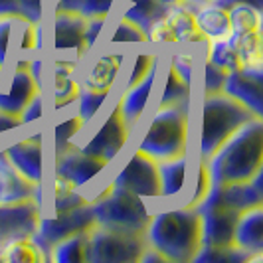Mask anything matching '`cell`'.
I'll return each mask as SVG.
<instances>
[{
  "label": "cell",
  "instance_id": "obj_1",
  "mask_svg": "<svg viewBox=\"0 0 263 263\" xmlns=\"http://www.w3.org/2000/svg\"><path fill=\"white\" fill-rule=\"evenodd\" d=\"M212 186L248 182L263 166V119L253 117L234 131L206 160Z\"/></svg>",
  "mask_w": 263,
  "mask_h": 263
},
{
  "label": "cell",
  "instance_id": "obj_2",
  "mask_svg": "<svg viewBox=\"0 0 263 263\" xmlns=\"http://www.w3.org/2000/svg\"><path fill=\"white\" fill-rule=\"evenodd\" d=\"M145 239L171 263H192L202 248L200 214L192 206L157 212L151 216Z\"/></svg>",
  "mask_w": 263,
  "mask_h": 263
},
{
  "label": "cell",
  "instance_id": "obj_3",
  "mask_svg": "<svg viewBox=\"0 0 263 263\" xmlns=\"http://www.w3.org/2000/svg\"><path fill=\"white\" fill-rule=\"evenodd\" d=\"M190 139V105H158L139 151L153 157L157 162L186 155Z\"/></svg>",
  "mask_w": 263,
  "mask_h": 263
},
{
  "label": "cell",
  "instance_id": "obj_4",
  "mask_svg": "<svg viewBox=\"0 0 263 263\" xmlns=\"http://www.w3.org/2000/svg\"><path fill=\"white\" fill-rule=\"evenodd\" d=\"M250 119H253L250 109H246L239 101L232 99L224 91L204 95L200 141H198L200 160L206 162L226 139Z\"/></svg>",
  "mask_w": 263,
  "mask_h": 263
},
{
  "label": "cell",
  "instance_id": "obj_5",
  "mask_svg": "<svg viewBox=\"0 0 263 263\" xmlns=\"http://www.w3.org/2000/svg\"><path fill=\"white\" fill-rule=\"evenodd\" d=\"M91 208L95 226L109 230L145 234L146 226L151 222V212L143 198L111 184L95 200H91Z\"/></svg>",
  "mask_w": 263,
  "mask_h": 263
},
{
  "label": "cell",
  "instance_id": "obj_6",
  "mask_svg": "<svg viewBox=\"0 0 263 263\" xmlns=\"http://www.w3.org/2000/svg\"><path fill=\"white\" fill-rule=\"evenodd\" d=\"M145 248V234L93 226L87 232L85 263H137Z\"/></svg>",
  "mask_w": 263,
  "mask_h": 263
},
{
  "label": "cell",
  "instance_id": "obj_7",
  "mask_svg": "<svg viewBox=\"0 0 263 263\" xmlns=\"http://www.w3.org/2000/svg\"><path fill=\"white\" fill-rule=\"evenodd\" d=\"M93 226H95V218H93L91 200H89L87 204H81V206L71 208V210L52 212L50 216L40 214L38 228H36V234L32 237L48 253L50 248L55 246L58 241H62L69 236H76V234L89 232Z\"/></svg>",
  "mask_w": 263,
  "mask_h": 263
},
{
  "label": "cell",
  "instance_id": "obj_8",
  "mask_svg": "<svg viewBox=\"0 0 263 263\" xmlns=\"http://www.w3.org/2000/svg\"><path fill=\"white\" fill-rule=\"evenodd\" d=\"M146 38L153 44H176L184 48L204 42L202 32L198 30L194 6L190 4L168 6L166 12L151 26Z\"/></svg>",
  "mask_w": 263,
  "mask_h": 263
},
{
  "label": "cell",
  "instance_id": "obj_9",
  "mask_svg": "<svg viewBox=\"0 0 263 263\" xmlns=\"http://www.w3.org/2000/svg\"><path fill=\"white\" fill-rule=\"evenodd\" d=\"M194 208L202 220V248H234V230L239 212L224 206L210 194H206V198Z\"/></svg>",
  "mask_w": 263,
  "mask_h": 263
},
{
  "label": "cell",
  "instance_id": "obj_10",
  "mask_svg": "<svg viewBox=\"0 0 263 263\" xmlns=\"http://www.w3.org/2000/svg\"><path fill=\"white\" fill-rule=\"evenodd\" d=\"M111 186L123 188L141 198H160L158 162L143 151H137L127 160V164L115 174Z\"/></svg>",
  "mask_w": 263,
  "mask_h": 263
},
{
  "label": "cell",
  "instance_id": "obj_11",
  "mask_svg": "<svg viewBox=\"0 0 263 263\" xmlns=\"http://www.w3.org/2000/svg\"><path fill=\"white\" fill-rule=\"evenodd\" d=\"M40 48V24L22 16H0V66H6L10 52H16V62H24V55Z\"/></svg>",
  "mask_w": 263,
  "mask_h": 263
},
{
  "label": "cell",
  "instance_id": "obj_12",
  "mask_svg": "<svg viewBox=\"0 0 263 263\" xmlns=\"http://www.w3.org/2000/svg\"><path fill=\"white\" fill-rule=\"evenodd\" d=\"M129 135H131V127L123 119L119 105H115L111 109L109 117L105 119V123L97 129V133L93 135L85 145L79 146V148L85 155L101 158V160H105L107 164H109L125 148V145L129 143Z\"/></svg>",
  "mask_w": 263,
  "mask_h": 263
},
{
  "label": "cell",
  "instance_id": "obj_13",
  "mask_svg": "<svg viewBox=\"0 0 263 263\" xmlns=\"http://www.w3.org/2000/svg\"><path fill=\"white\" fill-rule=\"evenodd\" d=\"M6 160L20 172L28 182L42 186L44 182V137L34 133L26 139L2 148Z\"/></svg>",
  "mask_w": 263,
  "mask_h": 263
},
{
  "label": "cell",
  "instance_id": "obj_14",
  "mask_svg": "<svg viewBox=\"0 0 263 263\" xmlns=\"http://www.w3.org/2000/svg\"><path fill=\"white\" fill-rule=\"evenodd\" d=\"M42 204L36 198L18 204H0V243L20 236H34Z\"/></svg>",
  "mask_w": 263,
  "mask_h": 263
},
{
  "label": "cell",
  "instance_id": "obj_15",
  "mask_svg": "<svg viewBox=\"0 0 263 263\" xmlns=\"http://www.w3.org/2000/svg\"><path fill=\"white\" fill-rule=\"evenodd\" d=\"M53 174L66 178L69 184L81 188L83 184L91 182L93 178L107 168V162L91 155H85L81 148L71 146L60 157H53Z\"/></svg>",
  "mask_w": 263,
  "mask_h": 263
},
{
  "label": "cell",
  "instance_id": "obj_16",
  "mask_svg": "<svg viewBox=\"0 0 263 263\" xmlns=\"http://www.w3.org/2000/svg\"><path fill=\"white\" fill-rule=\"evenodd\" d=\"M85 18L76 12L53 10L52 18V46L55 52H73L78 58L87 53L85 42Z\"/></svg>",
  "mask_w": 263,
  "mask_h": 263
},
{
  "label": "cell",
  "instance_id": "obj_17",
  "mask_svg": "<svg viewBox=\"0 0 263 263\" xmlns=\"http://www.w3.org/2000/svg\"><path fill=\"white\" fill-rule=\"evenodd\" d=\"M222 91L232 99L239 101L246 109H250L253 117L263 119V81L241 71L226 73Z\"/></svg>",
  "mask_w": 263,
  "mask_h": 263
},
{
  "label": "cell",
  "instance_id": "obj_18",
  "mask_svg": "<svg viewBox=\"0 0 263 263\" xmlns=\"http://www.w3.org/2000/svg\"><path fill=\"white\" fill-rule=\"evenodd\" d=\"M38 91L42 89L38 87L36 79L32 78V73L28 71V67H16L8 89L0 91V111L6 115L18 117L22 109L28 105V101Z\"/></svg>",
  "mask_w": 263,
  "mask_h": 263
},
{
  "label": "cell",
  "instance_id": "obj_19",
  "mask_svg": "<svg viewBox=\"0 0 263 263\" xmlns=\"http://www.w3.org/2000/svg\"><path fill=\"white\" fill-rule=\"evenodd\" d=\"M234 246L250 255L263 253V206L239 212L234 230Z\"/></svg>",
  "mask_w": 263,
  "mask_h": 263
},
{
  "label": "cell",
  "instance_id": "obj_20",
  "mask_svg": "<svg viewBox=\"0 0 263 263\" xmlns=\"http://www.w3.org/2000/svg\"><path fill=\"white\" fill-rule=\"evenodd\" d=\"M76 69H78L76 62H69V60H55L52 64L50 97H52V105L55 111L71 105L78 99L81 83L76 79Z\"/></svg>",
  "mask_w": 263,
  "mask_h": 263
},
{
  "label": "cell",
  "instance_id": "obj_21",
  "mask_svg": "<svg viewBox=\"0 0 263 263\" xmlns=\"http://www.w3.org/2000/svg\"><path fill=\"white\" fill-rule=\"evenodd\" d=\"M157 69H158V64H155V66L151 67V71L141 81H137L135 85L127 87L125 95L121 97V101L117 103L119 109H121V115L127 121L129 127H135L141 121L143 113H145L148 97H151L153 87L157 83Z\"/></svg>",
  "mask_w": 263,
  "mask_h": 263
},
{
  "label": "cell",
  "instance_id": "obj_22",
  "mask_svg": "<svg viewBox=\"0 0 263 263\" xmlns=\"http://www.w3.org/2000/svg\"><path fill=\"white\" fill-rule=\"evenodd\" d=\"M123 64H125V53L121 52H109L99 55V60L85 73L81 87L93 89V91H111Z\"/></svg>",
  "mask_w": 263,
  "mask_h": 263
},
{
  "label": "cell",
  "instance_id": "obj_23",
  "mask_svg": "<svg viewBox=\"0 0 263 263\" xmlns=\"http://www.w3.org/2000/svg\"><path fill=\"white\" fill-rule=\"evenodd\" d=\"M196 12L198 30L202 32L204 40H224L232 32L230 24V10L216 2H206L194 8Z\"/></svg>",
  "mask_w": 263,
  "mask_h": 263
},
{
  "label": "cell",
  "instance_id": "obj_24",
  "mask_svg": "<svg viewBox=\"0 0 263 263\" xmlns=\"http://www.w3.org/2000/svg\"><path fill=\"white\" fill-rule=\"evenodd\" d=\"M48 253L32 236L12 237L0 243V263H42Z\"/></svg>",
  "mask_w": 263,
  "mask_h": 263
},
{
  "label": "cell",
  "instance_id": "obj_25",
  "mask_svg": "<svg viewBox=\"0 0 263 263\" xmlns=\"http://www.w3.org/2000/svg\"><path fill=\"white\" fill-rule=\"evenodd\" d=\"M188 174V158L186 155L160 160L158 162V180H160V198L176 196L186 182Z\"/></svg>",
  "mask_w": 263,
  "mask_h": 263
},
{
  "label": "cell",
  "instance_id": "obj_26",
  "mask_svg": "<svg viewBox=\"0 0 263 263\" xmlns=\"http://www.w3.org/2000/svg\"><path fill=\"white\" fill-rule=\"evenodd\" d=\"M129 2H131V6L123 12L121 18L137 24L145 34H148L151 26L166 12V6H162L158 0H129Z\"/></svg>",
  "mask_w": 263,
  "mask_h": 263
},
{
  "label": "cell",
  "instance_id": "obj_27",
  "mask_svg": "<svg viewBox=\"0 0 263 263\" xmlns=\"http://www.w3.org/2000/svg\"><path fill=\"white\" fill-rule=\"evenodd\" d=\"M85 243H87V232L69 236L48 251V261L55 263H85Z\"/></svg>",
  "mask_w": 263,
  "mask_h": 263
},
{
  "label": "cell",
  "instance_id": "obj_28",
  "mask_svg": "<svg viewBox=\"0 0 263 263\" xmlns=\"http://www.w3.org/2000/svg\"><path fill=\"white\" fill-rule=\"evenodd\" d=\"M228 10H230L232 32H236V34L261 32V24H263L261 8H257L253 4H248V2H237V4H232Z\"/></svg>",
  "mask_w": 263,
  "mask_h": 263
},
{
  "label": "cell",
  "instance_id": "obj_29",
  "mask_svg": "<svg viewBox=\"0 0 263 263\" xmlns=\"http://www.w3.org/2000/svg\"><path fill=\"white\" fill-rule=\"evenodd\" d=\"M206 42V62L214 64L216 67L224 69L226 73L230 71H239L241 62L237 58L236 50L228 44V40H204Z\"/></svg>",
  "mask_w": 263,
  "mask_h": 263
},
{
  "label": "cell",
  "instance_id": "obj_30",
  "mask_svg": "<svg viewBox=\"0 0 263 263\" xmlns=\"http://www.w3.org/2000/svg\"><path fill=\"white\" fill-rule=\"evenodd\" d=\"M192 97V85L186 83L176 76V71L168 66L166 78L162 83V93H160V107L162 105H190Z\"/></svg>",
  "mask_w": 263,
  "mask_h": 263
},
{
  "label": "cell",
  "instance_id": "obj_31",
  "mask_svg": "<svg viewBox=\"0 0 263 263\" xmlns=\"http://www.w3.org/2000/svg\"><path fill=\"white\" fill-rule=\"evenodd\" d=\"M83 125L85 123L79 115H71L53 127V157H60L62 153H66L67 148L73 146V139L83 129Z\"/></svg>",
  "mask_w": 263,
  "mask_h": 263
},
{
  "label": "cell",
  "instance_id": "obj_32",
  "mask_svg": "<svg viewBox=\"0 0 263 263\" xmlns=\"http://www.w3.org/2000/svg\"><path fill=\"white\" fill-rule=\"evenodd\" d=\"M109 93L111 91H93V89H85V87L79 89L76 101H78V107H79L78 115L83 119V123H89L97 115V111L107 101Z\"/></svg>",
  "mask_w": 263,
  "mask_h": 263
},
{
  "label": "cell",
  "instance_id": "obj_33",
  "mask_svg": "<svg viewBox=\"0 0 263 263\" xmlns=\"http://www.w3.org/2000/svg\"><path fill=\"white\" fill-rule=\"evenodd\" d=\"M146 42L148 40H146L145 32L137 24L125 20V18L119 20V24L115 26V32L111 36V44H115V46H119V44L121 46H137V44H146Z\"/></svg>",
  "mask_w": 263,
  "mask_h": 263
},
{
  "label": "cell",
  "instance_id": "obj_34",
  "mask_svg": "<svg viewBox=\"0 0 263 263\" xmlns=\"http://www.w3.org/2000/svg\"><path fill=\"white\" fill-rule=\"evenodd\" d=\"M46 4H48V0H14L16 14L34 24H42Z\"/></svg>",
  "mask_w": 263,
  "mask_h": 263
},
{
  "label": "cell",
  "instance_id": "obj_35",
  "mask_svg": "<svg viewBox=\"0 0 263 263\" xmlns=\"http://www.w3.org/2000/svg\"><path fill=\"white\" fill-rule=\"evenodd\" d=\"M210 186H212V180H210V172H208V166H206V162H198V168H196V182H194V194L190 198V202L186 204V206H196L200 204L206 194L210 192Z\"/></svg>",
  "mask_w": 263,
  "mask_h": 263
},
{
  "label": "cell",
  "instance_id": "obj_36",
  "mask_svg": "<svg viewBox=\"0 0 263 263\" xmlns=\"http://www.w3.org/2000/svg\"><path fill=\"white\" fill-rule=\"evenodd\" d=\"M158 64V58L155 53H139V55H135V62H133V67H131V73H129V81H127V87H131L135 85L137 81H141V79L145 78L146 73L151 71V67Z\"/></svg>",
  "mask_w": 263,
  "mask_h": 263
},
{
  "label": "cell",
  "instance_id": "obj_37",
  "mask_svg": "<svg viewBox=\"0 0 263 263\" xmlns=\"http://www.w3.org/2000/svg\"><path fill=\"white\" fill-rule=\"evenodd\" d=\"M115 0H81L79 2L78 14L87 18H107L111 14Z\"/></svg>",
  "mask_w": 263,
  "mask_h": 263
},
{
  "label": "cell",
  "instance_id": "obj_38",
  "mask_svg": "<svg viewBox=\"0 0 263 263\" xmlns=\"http://www.w3.org/2000/svg\"><path fill=\"white\" fill-rule=\"evenodd\" d=\"M226 71L216 67L214 64L206 62L204 66V95H212V93H220L224 87Z\"/></svg>",
  "mask_w": 263,
  "mask_h": 263
},
{
  "label": "cell",
  "instance_id": "obj_39",
  "mask_svg": "<svg viewBox=\"0 0 263 263\" xmlns=\"http://www.w3.org/2000/svg\"><path fill=\"white\" fill-rule=\"evenodd\" d=\"M42 117H44V95L42 91H38L28 101V105L22 109L18 119H20V125H32Z\"/></svg>",
  "mask_w": 263,
  "mask_h": 263
},
{
  "label": "cell",
  "instance_id": "obj_40",
  "mask_svg": "<svg viewBox=\"0 0 263 263\" xmlns=\"http://www.w3.org/2000/svg\"><path fill=\"white\" fill-rule=\"evenodd\" d=\"M192 53L190 52H176L172 55V62H171V67L176 71V76L186 81V83H190L192 85Z\"/></svg>",
  "mask_w": 263,
  "mask_h": 263
},
{
  "label": "cell",
  "instance_id": "obj_41",
  "mask_svg": "<svg viewBox=\"0 0 263 263\" xmlns=\"http://www.w3.org/2000/svg\"><path fill=\"white\" fill-rule=\"evenodd\" d=\"M89 200L79 194L78 190L73 192H67V194H62V196H52V212H64V210H71V208H78L81 204H87Z\"/></svg>",
  "mask_w": 263,
  "mask_h": 263
},
{
  "label": "cell",
  "instance_id": "obj_42",
  "mask_svg": "<svg viewBox=\"0 0 263 263\" xmlns=\"http://www.w3.org/2000/svg\"><path fill=\"white\" fill-rule=\"evenodd\" d=\"M107 18H87L85 20V34H83V42H85V48L87 52L91 50L93 46L97 44V38L101 34V30L105 26Z\"/></svg>",
  "mask_w": 263,
  "mask_h": 263
},
{
  "label": "cell",
  "instance_id": "obj_43",
  "mask_svg": "<svg viewBox=\"0 0 263 263\" xmlns=\"http://www.w3.org/2000/svg\"><path fill=\"white\" fill-rule=\"evenodd\" d=\"M212 2H216L220 6H226V8H230L232 4H237V2H248V4H253V6H257V8L263 10V0H212Z\"/></svg>",
  "mask_w": 263,
  "mask_h": 263
},
{
  "label": "cell",
  "instance_id": "obj_44",
  "mask_svg": "<svg viewBox=\"0 0 263 263\" xmlns=\"http://www.w3.org/2000/svg\"><path fill=\"white\" fill-rule=\"evenodd\" d=\"M6 14H16L14 0H0V16H6ZM16 16H18V14H16Z\"/></svg>",
  "mask_w": 263,
  "mask_h": 263
},
{
  "label": "cell",
  "instance_id": "obj_45",
  "mask_svg": "<svg viewBox=\"0 0 263 263\" xmlns=\"http://www.w3.org/2000/svg\"><path fill=\"white\" fill-rule=\"evenodd\" d=\"M158 2H160L162 6H166V8H168V6H178V4H188L186 0H158Z\"/></svg>",
  "mask_w": 263,
  "mask_h": 263
},
{
  "label": "cell",
  "instance_id": "obj_46",
  "mask_svg": "<svg viewBox=\"0 0 263 263\" xmlns=\"http://www.w3.org/2000/svg\"><path fill=\"white\" fill-rule=\"evenodd\" d=\"M190 6H200V4H206V2H212V0H186Z\"/></svg>",
  "mask_w": 263,
  "mask_h": 263
},
{
  "label": "cell",
  "instance_id": "obj_47",
  "mask_svg": "<svg viewBox=\"0 0 263 263\" xmlns=\"http://www.w3.org/2000/svg\"><path fill=\"white\" fill-rule=\"evenodd\" d=\"M2 69H4V67L0 66V79H2Z\"/></svg>",
  "mask_w": 263,
  "mask_h": 263
}]
</instances>
